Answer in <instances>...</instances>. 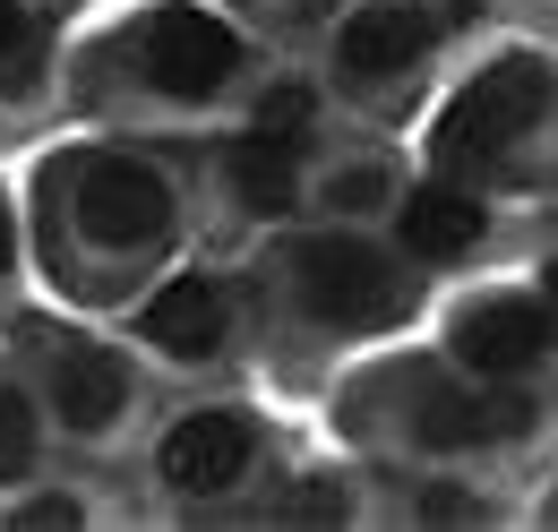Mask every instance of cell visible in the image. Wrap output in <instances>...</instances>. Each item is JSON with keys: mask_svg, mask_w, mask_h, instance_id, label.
<instances>
[{"mask_svg": "<svg viewBox=\"0 0 558 532\" xmlns=\"http://www.w3.org/2000/svg\"><path fill=\"white\" fill-rule=\"evenodd\" d=\"M542 95H550V69L542 61H498L482 69L464 95H456V112L438 121V155L447 164H498L507 146H515V130H533V112H542Z\"/></svg>", "mask_w": 558, "mask_h": 532, "instance_id": "obj_1", "label": "cell"}, {"mask_svg": "<svg viewBox=\"0 0 558 532\" xmlns=\"http://www.w3.org/2000/svg\"><path fill=\"white\" fill-rule=\"evenodd\" d=\"M301 292L327 327H378L396 310V275L369 241H301Z\"/></svg>", "mask_w": 558, "mask_h": 532, "instance_id": "obj_2", "label": "cell"}, {"mask_svg": "<svg viewBox=\"0 0 558 532\" xmlns=\"http://www.w3.org/2000/svg\"><path fill=\"white\" fill-rule=\"evenodd\" d=\"M138 61L163 95H215L241 69V35L215 26V17H190V9H163V17H146Z\"/></svg>", "mask_w": 558, "mask_h": 532, "instance_id": "obj_3", "label": "cell"}, {"mask_svg": "<svg viewBox=\"0 0 558 532\" xmlns=\"http://www.w3.org/2000/svg\"><path fill=\"white\" fill-rule=\"evenodd\" d=\"M77 223H86V241H104V250H146V241H163L172 198H163V181H155L146 164H95V172L77 181Z\"/></svg>", "mask_w": 558, "mask_h": 532, "instance_id": "obj_4", "label": "cell"}, {"mask_svg": "<svg viewBox=\"0 0 558 532\" xmlns=\"http://www.w3.org/2000/svg\"><path fill=\"white\" fill-rule=\"evenodd\" d=\"M250 472V421L241 412H190L172 438H163V481L190 489V498H215Z\"/></svg>", "mask_w": 558, "mask_h": 532, "instance_id": "obj_5", "label": "cell"}, {"mask_svg": "<svg viewBox=\"0 0 558 532\" xmlns=\"http://www.w3.org/2000/svg\"><path fill=\"white\" fill-rule=\"evenodd\" d=\"M456 352H464V370H482V378L533 370V361L550 352V310H542V301L498 292V301H482V310L456 327Z\"/></svg>", "mask_w": 558, "mask_h": 532, "instance_id": "obj_6", "label": "cell"}, {"mask_svg": "<svg viewBox=\"0 0 558 532\" xmlns=\"http://www.w3.org/2000/svg\"><path fill=\"white\" fill-rule=\"evenodd\" d=\"M146 343H163V352H181V361H198V352H215L223 343V292H215L207 275H172L155 301H146Z\"/></svg>", "mask_w": 558, "mask_h": 532, "instance_id": "obj_7", "label": "cell"}, {"mask_svg": "<svg viewBox=\"0 0 558 532\" xmlns=\"http://www.w3.org/2000/svg\"><path fill=\"white\" fill-rule=\"evenodd\" d=\"M429 35H438L429 9H404V0L361 9V17L344 26V69L352 77H396V69H413L421 52H429Z\"/></svg>", "mask_w": 558, "mask_h": 532, "instance_id": "obj_8", "label": "cell"}, {"mask_svg": "<svg viewBox=\"0 0 558 532\" xmlns=\"http://www.w3.org/2000/svg\"><path fill=\"white\" fill-rule=\"evenodd\" d=\"M533 430V403L524 396H421V447H489V438H515Z\"/></svg>", "mask_w": 558, "mask_h": 532, "instance_id": "obj_9", "label": "cell"}, {"mask_svg": "<svg viewBox=\"0 0 558 532\" xmlns=\"http://www.w3.org/2000/svg\"><path fill=\"white\" fill-rule=\"evenodd\" d=\"M52 396H61V421H70V430H104V421H121L130 378H121L112 352H70L61 378H52Z\"/></svg>", "mask_w": 558, "mask_h": 532, "instance_id": "obj_10", "label": "cell"}, {"mask_svg": "<svg viewBox=\"0 0 558 532\" xmlns=\"http://www.w3.org/2000/svg\"><path fill=\"white\" fill-rule=\"evenodd\" d=\"M404 241H413L421 258H464L482 241V206L464 198V190H421L404 206Z\"/></svg>", "mask_w": 558, "mask_h": 532, "instance_id": "obj_11", "label": "cell"}, {"mask_svg": "<svg viewBox=\"0 0 558 532\" xmlns=\"http://www.w3.org/2000/svg\"><path fill=\"white\" fill-rule=\"evenodd\" d=\"M232 190L258 206V215H283V206H292V146L267 137V130L241 137V146H232Z\"/></svg>", "mask_w": 558, "mask_h": 532, "instance_id": "obj_12", "label": "cell"}, {"mask_svg": "<svg viewBox=\"0 0 558 532\" xmlns=\"http://www.w3.org/2000/svg\"><path fill=\"white\" fill-rule=\"evenodd\" d=\"M35 61H44V44H35L26 9H17V0H0V86H26Z\"/></svg>", "mask_w": 558, "mask_h": 532, "instance_id": "obj_13", "label": "cell"}, {"mask_svg": "<svg viewBox=\"0 0 558 532\" xmlns=\"http://www.w3.org/2000/svg\"><path fill=\"white\" fill-rule=\"evenodd\" d=\"M26 464H35V412L17 387H0V481H17Z\"/></svg>", "mask_w": 558, "mask_h": 532, "instance_id": "obj_14", "label": "cell"}, {"mask_svg": "<svg viewBox=\"0 0 558 532\" xmlns=\"http://www.w3.org/2000/svg\"><path fill=\"white\" fill-rule=\"evenodd\" d=\"M258 130L283 137V146H301V130H310V95H301V86H276V95L258 104Z\"/></svg>", "mask_w": 558, "mask_h": 532, "instance_id": "obj_15", "label": "cell"}, {"mask_svg": "<svg viewBox=\"0 0 558 532\" xmlns=\"http://www.w3.org/2000/svg\"><path fill=\"white\" fill-rule=\"evenodd\" d=\"M17 524H26V532H70V524H77V498H35Z\"/></svg>", "mask_w": 558, "mask_h": 532, "instance_id": "obj_16", "label": "cell"}, {"mask_svg": "<svg viewBox=\"0 0 558 532\" xmlns=\"http://www.w3.org/2000/svg\"><path fill=\"white\" fill-rule=\"evenodd\" d=\"M473 516V498H456V489H429L421 498V524H464Z\"/></svg>", "mask_w": 558, "mask_h": 532, "instance_id": "obj_17", "label": "cell"}, {"mask_svg": "<svg viewBox=\"0 0 558 532\" xmlns=\"http://www.w3.org/2000/svg\"><path fill=\"white\" fill-rule=\"evenodd\" d=\"M17 258V223H9V198H0V266Z\"/></svg>", "mask_w": 558, "mask_h": 532, "instance_id": "obj_18", "label": "cell"}]
</instances>
